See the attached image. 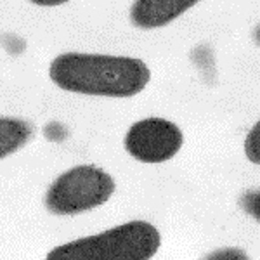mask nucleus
Masks as SVG:
<instances>
[{
	"label": "nucleus",
	"mask_w": 260,
	"mask_h": 260,
	"mask_svg": "<svg viewBox=\"0 0 260 260\" xmlns=\"http://www.w3.org/2000/svg\"><path fill=\"white\" fill-rule=\"evenodd\" d=\"M59 89L85 95L132 98L146 89L151 71L144 61L125 56L66 52L49 66Z\"/></svg>",
	"instance_id": "1"
},
{
	"label": "nucleus",
	"mask_w": 260,
	"mask_h": 260,
	"mask_svg": "<svg viewBox=\"0 0 260 260\" xmlns=\"http://www.w3.org/2000/svg\"><path fill=\"white\" fill-rule=\"evenodd\" d=\"M160 246L161 236L153 224L132 220L56 246L45 260H149Z\"/></svg>",
	"instance_id": "2"
},
{
	"label": "nucleus",
	"mask_w": 260,
	"mask_h": 260,
	"mask_svg": "<svg viewBox=\"0 0 260 260\" xmlns=\"http://www.w3.org/2000/svg\"><path fill=\"white\" fill-rule=\"evenodd\" d=\"M115 192V180L94 165L66 170L45 192V208L54 215H78L104 205Z\"/></svg>",
	"instance_id": "3"
},
{
	"label": "nucleus",
	"mask_w": 260,
	"mask_h": 260,
	"mask_svg": "<svg viewBox=\"0 0 260 260\" xmlns=\"http://www.w3.org/2000/svg\"><path fill=\"white\" fill-rule=\"evenodd\" d=\"M184 136L174 121L151 116L136 121L125 136V149L134 160L161 163L174 158L182 148Z\"/></svg>",
	"instance_id": "4"
},
{
	"label": "nucleus",
	"mask_w": 260,
	"mask_h": 260,
	"mask_svg": "<svg viewBox=\"0 0 260 260\" xmlns=\"http://www.w3.org/2000/svg\"><path fill=\"white\" fill-rule=\"evenodd\" d=\"M200 0H134L130 21L141 30H154L172 23Z\"/></svg>",
	"instance_id": "5"
},
{
	"label": "nucleus",
	"mask_w": 260,
	"mask_h": 260,
	"mask_svg": "<svg viewBox=\"0 0 260 260\" xmlns=\"http://www.w3.org/2000/svg\"><path fill=\"white\" fill-rule=\"evenodd\" d=\"M33 127L23 118L0 116V160L14 154L30 142Z\"/></svg>",
	"instance_id": "6"
},
{
	"label": "nucleus",
	"mask_w": 260,
	"mask_h": 260,
	"mask_svg": "<svg viewBox=\"0 0 260 260\" xmlns=\"http://www.w3.org/2000/svg\"><path fill=\"white\" fill-rule=\"evenodd\" d=\"M245 153L250 161H260V123H255L251 127L250 134L245 139Z\"/></svg>",
	"instance_id": "7"
},
{
	"label": "nucleus",
	"mask_w": 260,
	"mask_h": 260,
	"mask_svg": "<svg viewBox=\"0 0 260 260\" xmlns=\"http://www.w3.org/2000/svg\"><path fill=\"white\" fill-rule=\"evenodd\" d=\"M201 260H250V257L246 255V251L234 248V246H228V248H219L210 251V253L205 255Z\"/></svg>",
	"instance_id": "8"
},
{
	"label": "nucleus",
	"mask_w": 260,
	"mask_h": 260,
	"mask_svg": "<svg viewBox=\"0 0 260 260\" xmlns=\"http://www.w3.org/2000/svg\"><path fill=\"white\" fill-rule=\"evenodd\" d=\"M241 207L250 213L253 219L258 220V192L257 191H248L241 198Z\"/></svg>",
	"instance_id": "9"
},
{
	"label": "nucleus",
	"mask_w": 260,
	"mask_h": 260,
	"mask_svg": "<svg viewBox=\"0 0 260 260\" xmlns=\"http://www.w3.org/2000/svg\"><path fill=\"white\" fill-rule=\"evenodd\" d=\"M30 2L40 7H56V6H62V4L70 2V0H30Z\"/></svg>",
	"instance_id": "10"
}]
</instances>
